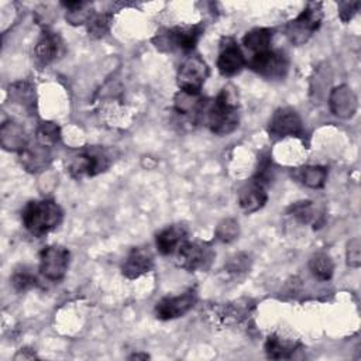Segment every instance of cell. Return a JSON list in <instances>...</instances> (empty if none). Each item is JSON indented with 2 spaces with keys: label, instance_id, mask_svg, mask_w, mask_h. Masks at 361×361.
<instances>
[{
  "label": "cell",
  "instance_id": "ba28073f",
  "mask_svg": "<svg viewBox=\"0 0 361 361\" xmlns=\"http://www.w3.org/2000/svg\"><path fill=\"white\" fill-rule=\"evenodd\" d=\"M109 165H110V159L104 151L97 148H90L73 157L69 165V172L73 178L80 179L85 176H94L106 171Z\"/></svg>",
  "mask_w": 361,
  "mask_h": 361
},
{
  "label": "cell",
  "instance_id": "30bf717a",
  "mask_svg": "<svg viewBox=\"0 0 361 361\" xmlns=\"http://www.w3.org/2000/svg\"><path fill=\"white\" fill-rule=\"evenodd\" d=\"M197 295L195 289H189L178 296H168L155 305V314L161 320H172L182 317L196 303Z\"/></svg>",
  "mask_w": 361,
  "mask_h": 361
},
{
  "label": "cell",
  "instance_id": "4fadbf2b",
  "mask_svg": "<svg viewBox=\"0 0 361 361\" xmlns=\"http://www.w3.org/2000/svg\"><path fill=\"white\" fill-rule=\"evenodd\" d=\"M265 186L267 183L258 180L257 178H252L240 188L238 204L245 213H254L267 203L268 195Z\"/></svg>",
  "mask_w": 361,
  "mask_h": 361
},
{
  "label": "cell",
  "instance_id": "e0dca14e",
  "mask_svg": "<svg viewBox=\"0 0 361 361\" xmlns=\"http://www.w3.org/2000/svg\"><path fill=\"white\" fill-rule=\"evenodd\" d=\"M61 49H62V41H61L59 35L52 32V31L45 30L41 34V37H39V39L35 45L34 52H35L37 59L41 63L47 65V63L52 62L54 59H56Z\"/></svg>",
  "mask_w": 361,
  "mask_h": 361
},
{
  "label": "cell",
  "instance_id": "2e32d148",
  "mask_svg": "<svg viewBox=\"0 0 361 361\" xmlns=\"http://www.w3.org/2000/svg\"><path fill=\"white\" fill-rule=\"evenodd\" d=\"M330 109L336 116L348 118L357 110V97L348 86H338L330 94Z\"/></svg>",
  "mask_w": 361,
  "mask_h": 361
},
{
  "label": "cell",
  "instance_id": "484cf974",
  "mask_svg": "<svg viewBox=\"0 0 361 361\" xmlns=\"http://www.w3.org/2000/svg\"><path fill=\"white\" fill-rule=\"evenodd\" d=\"M59 127L52 121H44L37 128V141L44 147H51L59 141Z\"/></svg>",
  "mask_w": 361,
  "mask_h": 361
},
{
  "label": "cell",
  "instance_id": "5bb4252c",
  "mask_svg": "<svg viewBox=\"0 0 361 361\" xmlns=\"http://www.w3.org/2000/svg\"><path fill=\"white\" fill-rule=\"evenodd\" d=\"M154 265V257L151 251L145 247H134L126 257L121 271L128 279L140 278L141 275L149 272Z\"/></svg>",
  "mask_w": 361,
  "mask_h": 361
},
{
  "label": "cell",
  "instance_id": "8992f818",
  "mask_svg": "<svg viewBox=\"0 0 361 361\" xmlns=\"http://www.w3.org/2000/svg\"><path fill=\"white\" fill-rule=\"evenodd\" d=\"M209 76V68L199 55L188 56L178 71V86L182 92L190 94H199L206 79Z\"/></svg>",
  "mask_w": 361,
  "mask_h": 361
},
{
  "label": "cell",
  "instance_id": "836d02e7",
  "mask_svg": "<svg viewBox=\"0 0 361 361\" xmlns=\"http://www.w3.org/2000/svg\"><path fill=\"white\" fill-rule=\"evenodd\" d=\"M360 3L358 1H344L338 6V14L343 21H348L358 10Z\"/></svg>",
  "mask_w": 361,
  "mask_h": 361
},
{
  "label": "cell",
  "instance_id": "603a6c76",
  "mask_svg": "<svg viewBox=\"0 0 361 361\" xmlns=\"http://www.w3.org/2000/svg\"><path fill=\"white\" fill-rule=\"evenodd\" d=\"M309 269L320 281H329L334 272V264L330 255L326 252H317L312 255L309 261Z\"/></svg>",
  "mask_w": 361,
  "mask_h": 361
},
{
  "label": "cell",
  "instance_id": "7c38bea8",
  "mask_svg": "<svg viewBox=\"0 0 361 361\" xmlns=\"http://www.w3.org/2000/svg\"><path fill=\"white\" fill-rule=\"evenodd\" d=\"M268 131L272 137H288V135H302L303 127L299 114L290 107L278 109L269 120Z\"/></svg>",
  "mask_w": 361,
  "mask_h": 361
},
{
  "label": "cell",
  "instance_id": "44dd1931",
  "mask_svg": "<svg viewBox=\"0 0 361 361\" xmlns=\"http://www.w3.org/2000/svg\"><path fill=\"white\" fill-rule=\"evenodd\" d=\"M173 102H175V110L178 111V114H182V116L199 114V111L204 104L203 100L199 97V94H190L182 90H179Z\"/></svg>",
  "mask_w": 361,
  "mask_h": 361
},
{
  "label": "cell",
  "instance_id": "d4e9b609",
  "mask_svg": "<svg viewBox=\"0 0 361 361\" xmlns=\"http://www.w3.org/2000/svg\"><path fill=\"white\" fill-rule=\"evenodd\" d=\"M66 7V20L73 24H85L92 20L90 4L86 1H68L62 3Z\"/></svg>",
  "mask_w": 361,
  "mask_h": 361
},
{
  "label": "cell",
  "instance_id": "ffe728a7",
  "mask_svg": "<svg viewBox=\"0 0 361 361\" xmlns=\"http://www.w3.org/2000/svg\"><path fill=\"white\" fill-rule=\"evenodd\" d=\"M1 144L6 149L23 151L27 145V138L24 128L14 121L6 123L1 127Z\"/></svg>",
  "mask_w": 361,
  "mask_h": 361
},
{
  "label": "cell",
  "instance_id": "8fae6325",
  "mask_svg": "<svg viewBox=\"0 0 361 361\" xmlns=\"http://www.w3.org/2000/svg\"><path fill=\"white\" fill-rule=\"evenodd\" d=\"M245 65L247 59L238 44L230 37L223 38L217 56L219 72L223 76H234L240 73Z\"/></svg>",
  "mask_w": 361,
  "mask_h": 361
},
{
  "label": "cell",
  "instance_id": "277c9868",
  "mask_svg": "<svg viewBox=\"0 0 361 361\" xmlns=\"http://www.w3.org/2000/svg\"><path fill=\"white\" fill-rule=\"evenodd\" d=\"M173 255L175 264L188 272L206 271L214 258V252L207 243L189 240Z\"/></svg>",
  "mask_w": 361,
  "mask_h": 361
},
{
  "label": "cell",
  "instance_id": "1f68e13d",
  "mask_svg": "<svg viewBox=\"0 0 361 361\" xmlns=\"http://www.w3.org/2000/svg\"><path fill=\"white\" fill-rule=\"evenodd\" d=\"M361 244L360 238H353L347 244V264L353 268H358L361 262Z\"/></svg>",
  "mask_w": 361,
  "mask_h": 361
},
{
  "label": "cell",
  "instance_id": "e575fe53",
  "mask_svg": "<svg viewBox=\"0 0 361 361\" xmlns=\"http://www.w3.org/2000/svg\"><path fill=\"white\" fill-rule=\"evenodd\" d=\"M130 358H131V360H134V358H135V360H137V358H142V360H147V358H148V355H147V354H133Z\"/></svg>",
  "mask_w": 361,
  "mask_h": 361
},
{
  "label": "cell",
  "instance_id": "83f0119b",
  "mask_svg": "<svg viewBox=\"0 0 361 361\" xmlns=\"http://www.w3.org/2000/svg\"><path fill=\"white\" fill-rule=\"evenodd\" d=\"M11 283L17 290H27L37 283L35 275L25 267L16 269L11 276Z\"/></svg>",
  "mask_w": 361,
  "mask_h": 361
},
{
  "label": "cell",
  "instance_id": "4dcf8cb0",
  "mask_svg": "<svg viewBox=\"0 0 361 361\" xmlns=\"http://www.w3.org/2000/svg\"><path fill=\"white\" fill-rule=\"evenodd\" d=\"M31 96L32 90L25 83H16L10 87V97H13L18 103H23L24 106L32 103Z\"/></svg>",
  "mask_w": 361,
  "mask_h": 361
},
{
  "label": "cell",
  "instance_id": "6da1fadb",
  "mask_svg": "<svg viewBox=\"0 0 361 361\" xmlns=\"http://www.w3.org/2000/svg\"><path fill=\"white\" fill-rule=\"evenodd\" d=\"M62 219V209L56 202L49 199L31 200L24 206L21 212L24 227L31 234L38 237L55 230L61 224Z\"/></svg>",
  "mask_w": 361,
  "mask_h": 361
},
{
  "label": "cell",
  "instance_id": "3957f363",
  "mask_svg": "<svg viewBox=\"0 0 361 361\" xmlns=\"http://www.w3.org/2000/svg\"><path fill=\"white\" fill-rule=\"evenodd\" d=\"M203 30L202 24L164 28L155 34L152 41L161 51L190 52L200 39Z\"/></svg>",
  "mask_w": 361,
  "mask_h": 361
},
{
  "label": "cell",
  "instance_id": "f546056e",
  "mask_svg": "<svg viewBox=\"0 0 361 361\" xmlns=\"http://www.w3.org/2000/svg\"><path fill=\"white\" fill-rule=\"evenodd\" d=\"M290 212L293 214V217L296 220H299L300 223H309L314 219V207L312 204V202H296L295 204H292Z\"/></svg>",
  "mask_w": 361,
  "mask_h": 361
},
{
  "label": "cell",
  "instance_id": "cb8c5ba5",
  "mask_svg": "<svg viewBox=\"0 0 361 361\" xmlns=\"http://www.w3.org/2000/svg\"><path fill=\"white\" fill-rule=\"evenodd\" d=\"M265 351L269 358H275V360L289 358L292 355V353L295 351V344L272 334L267 338Z\"/></svg>",
  "mask_w": 361,
  "mask_h": 361
},
{
  "label": "cell",
  "instance_id": "d6986e66",
  "mask_svg": "<svg viewBox=\"0 0 361 361\" xmlns=\"http://www.w3.org/2000/svg\"><path fill=\"white\" fill-rule=\"evenodd\" d=\"M272 37H274V31L269 28H254L244 35L243 45L248 51H251L252 55L261 54L271 49L269 45L272 42Z\"/></svg>",
  "mask_w": 361,
  "mask_h": 361
},
{
  "label": "cell",
  "instance_id": "ac0fdd59",
  "mask_svg": "<svg viewBox=\"0 0 361 361\" xmlns=\"http://www.w3.org/2000/svg\"><path fill=\"white\" fill-rule=\"evenodd\" d=\"M49 164V152L48 147L37 144L34 147L25 145L21 151V165L30 172H38L48 166Z\"/></svg>",
  "mask_w": 361,
  "mask_h": 361
},
{
  "label": "cell",
  "instance_id": "7a4b0ae2",
  "mask_svg": "<svg viewBox=\"0 0 361 361\" xmlns=\"http://www.w3.org/2000/svg\"><path fill=\"white\" fill-rule=\"evenodd\" d=\"M238 106L234 92L227 86L213 100L206 110V124L212 133L226 135L238 126Z\"/></svg>",
  "mask_w": 361,
  "mask_h": 361
},
{
  "label": "cell",
  "instance_id": "f1b7e54d",
  "mask_svg": "<svg viewBox=\"0 0 361 361\" xmlns=\"http://www.w3.org/2000/svg\"><path fill=\"white\" fill-rule=\"evenodd\" d=\"M110 20H111L110 14H99V16L92 17V20L87 23L89 34L96 38L103 37L110 28Z\"/></svg>",
  "mask_w": 361,
  "mask_h": 361
},
{
  "label": "cell",
  "instance_id": "d6a6232c",
  "mask_svg": "<svg viewBox=\"0 0 361 361\" xmlns=\"http://www.w3.org/2000/svg\"><path fill=\"white\" fill-rule=\"evenodd\" d=\"M248 257L244 254H238L234 258H231L227 264V269L231 274H241L248 269Z\"/></svg>",
  "mask_w": 361,
  "mask_h": 361
},
{
  "label": "cell",
  "instance_id": "5b68a950",
  "mask_svg": "<svg viewBox=\"0 0 361 361\" xmlns=\"http://www.w3.org/2000/svg\"><path fill=\"white\" fill-rule=\"evenodd\" d=\"M322 21V4L309 3L306 8L285 27L286 37L295 45H302L306 42L312 34L319 28Z\"/></svg>",
  "mask_w": 361,
  "mask_h": 361
},
{
  "label": "cell",
  "instance_id": "52a82bcc",
  "mask_svg": "<svg viewBox=\"0 0 361 361\" xmlns=\"http://www.w3.org/2000/svg\"><path fill=\"white\" fill-rule=\"evenodd\" d=\"M69 267V251L62 245H48L39 252V272L48 279L61 281Z\"/></svg>",
  "mask_w": 361,
  "mask_h": 361
},
{
  "label": "cell",
  "instance_id": "9a60e30c",
  "mask_svg": "<svg viewBox=\"0 0 361 361\" xmlns=\"http://www.w3.org/2000/svg\"><path fill=\"white\" fill-rule=\"evenodd\" d=\"M188 241V228L183 224H172L161 230L155 237V244L162 255H173L183 243Z\"/></svg>",
  "mask_w": 361,
  "mask_h": 361
},
{
  "label": "cell",
  "instance_id": "9c48e42d",
  "mask_svg": "<svg viewBox=\"0 0 361 361\" xmlns=\"http://www.w3.org/2000/svg\"><path fill=\"white\" fill-rule=\"evenodd\" d=\"M248 66L267 79H282L288 71V58L282 51L268 49L252 55Z\"/></svg>",
  "mask_w": 361,
  "mask_h": 361
},
{
  "label": "cell",
  "instance_id": "7402d4cb",
  "mask_svg": "<svg viewBox=\"0 0 361 361\" xmlns=\"http://www.w3.org/2000/svg\"><path fill=\"white\" fill-rule=\"evenodd\" d=\"M298 178L305 186L312 188V189H319L326 183L327 169L324 166H319V165L305 166V168L299 169Z\"/></svg>",
  "mask_w": 361,
  "mask_h": 361
},
{
  "label": "cell",
  "instance_id": "4316f807",
  "mask_svg": "<svg viewBox=\"0 0 361 361\" xmlns=\"http://www.w3.org/2000/svg\"><path fill=\"white\" fill-rule=\"evenodd\" d=\"M240 227L238 221L234 219H226L216 227V238L221 243H231L238 237Z\"/></svg>",
  "mask_w": 361,
  "mask_h": 361
}]
</instances>
